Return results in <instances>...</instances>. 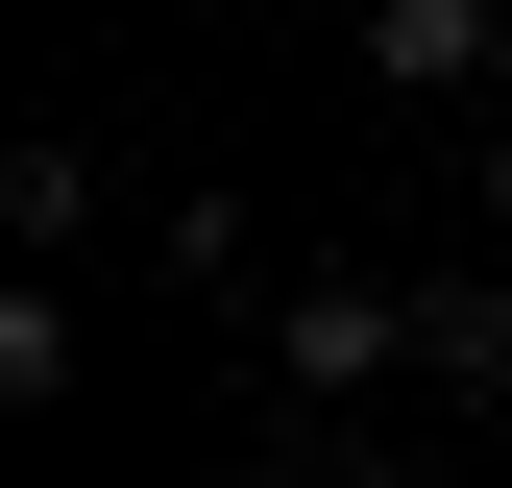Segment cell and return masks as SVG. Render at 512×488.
<instances>
[{
    "mask_svg": "<svg viewBox=\"0 0 512 488\" xmlns=\"http://www.w3.org/2000/svg\"><path fill=\"white\" fill-rule=\"evenodd\" d=\"M342 488H415V464H342Z\"/></svg>",
    "mask_w": 512,
    "mask_h": 488,
    "instance_id": "277c9868",
    "label": "cell"
},
{
    "mask_svg": "<svg viewBox=\"0 0 512 488\" xmlns=\"http://www.w3.org/2000/svg\"><path fill=\"white\" fill-rule=\"evenodd\" d=\"M488 220H512V147H488Z\"/></svg>",
    "mask_w": 512,
    "mask_h": 488,
    "instance_id": "5b68a950",
    "label": "cell"
},
{
    "mask_svg": "<svg viewBox=\"0 0 512 488\" xmlns=\"http://www.w3.org/2000/svg\"><path fill=\"white\" fill-rule=\"evenodd\" d=\"M366 74H415V98H464V74H488V0H391V25H366Z\"/></svg>",
    "mask_w": 512,
    "mask_h": 488,
    "instance_id": "7a4b0ae2",
    "label": "cell"
},
{
    "mask_svg": "<svg viewBox=\"0 0 512 488\" xmlns=\"http://www.w3.org/2000/svg\"><path fill=\"white\" fill-rule=\"evenodd\" d=\"M415 366H439V391H512V293H488V269L415 293Z\"/></svg>",
    "mask_w": 512,
    "mask_h": 488,
    "instance_id": "3957f363",
    "label": "cell"
},
{
    "mask_svg": "<svg viewBox=\"0 0 512 488\" xmlns=\"http://www.w3.org/2000/svg\"><path fill=\"white\" fill-rule=\"evenodd\" d=\"M269 366H293V391H366V366H415V293H366V269H317L293 318H269Z\"/></svg>",
    "mask_w": 512,
    "mask_h": 488,
    "instance_id": "6da1fadb",
    "label": "cell"
}]
</instances>
